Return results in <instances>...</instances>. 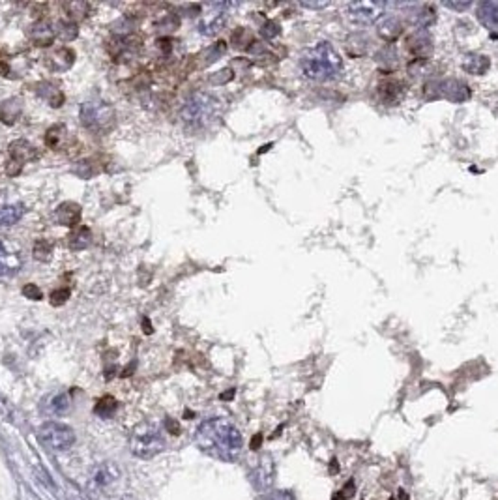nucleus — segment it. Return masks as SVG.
I'll list each match as a JSON object with an SVG mask.
<instances>
[{
	"instance_id": "obj_7",
	"label": "nucleus",
	"mask_w": 498,
	"mask_h": 500,
	"mask_svg": "<svg viewBox=\"0 0 498 500\" xmlns=\"http://www.w3.org/2000/svg\"><path fill=\"white\" fill-rule=\"evenodd\" d=\"M386 4H375V2H354V4H349L347 11H349V17H351L354 23H367L375 21Z\"/></svg>"
},
{
	"instance_id": "obj_12",
	"label": "nucleus",
	"mask_w": 498,
	"mask_h": 500,
	"mask_svg": "<svg viewBox=\"0 0 498 500\" xmlns=\"http://www.w3.org/2000/svg\"><path fill=\"white\" fill-rule=\"evenodd\" d=\"M438 88L442 90L446 98L455 102V104H461V102H466V99L471 98V88L461 81H446Z\"/></svg>"
},
{
	"instance_id": "obj_24",
	"label": "nucleus",
	"mask_w": 498,
	"mask_h": 500,
	"mask_svg": "<svg viewBox=\"0 0 498 500\" xmlns=\"http://www.w3.org/2000/svg\"><path fill=\"white\" fill-rule=\"evenodd\" d=\"M68 298H70V291H68V288H62V291H55V293H53V296H51V300H53V304H55V305L64 304V302H66Z\"/></svg>"
},
{
	"instance_id": "obj_8",
	"label": "nucleus",
	"mask_w": 498,
	"mask_h": 500,
	"mask_svg": "<svg viewBox=\"0 0 498 500\" xmlns=\"http://www.w3.org/2000/svg\"><path fill=\"white\" fill-rule=\"evenodd\" d=\"M21 268V257L15 251L8 250V245L0 240V278L13 276Z\"/></svg>"
},
{
	"instance_id": "obj_22",
	"label": "nucleus",
	"mask_w": 498,
	"mask_h": 500,
	"mask_svg": "<svg viewBox=\"0 0 498 500\" xmlns=\"http://www.w3.org/2000/svg\"><path fill=\"white\" fill-rule=\"evenodd\" d=\"M53 410L55 413H66L68 407H70V401H68V396H64V394H61V396L55 397V401H53Z\"/></svg>"
},
{
	"instance_id": "obj_4",
	"label": "nucleus",
	"mask_w": 498,
	"mask_h": 500,
	"mask_svg": "<svg viewBox=\"0 0 498 500\" xmlns=\"http://www.w3.org/2000/svg\"><path fill=\"white\" fill-rule=\"evenodd\" d=\"M218 111V102L212 96L206 94H195L193 98H189L182 109V118L184 122L193 128H201L206 126L210 120L213 118V114Z\"/></svg>"
},
{
	"instance_id": "obj_9",
	"label": "nucleus",
	"mask_w": 498,
	"mask_h": 500,
	"mask_svg": "<svg viewBox=\"0 0 498 500\" xmlns=\"http://www.w3.org/2000/svg\"><path fill=\"white\" fill-rule=\"evenodd\" d=\"M406 47L412 55L416 56H427L432 51V39L425 30H418L406 39Z\"/></svg>"
},
{
	"instance_id": "obj_17",
	"label": "nucleus",
	"mask_w": 498,
	"mask_h": 500,
	"mask_svg": "<svg viewBox=\"0 0 498 500\" xmlns=\"http://www.w3.org/2000/svg\"><path fill=\"white\" fill-rule=\"evenodd\" d=\"M412 21L416 23L420 30H425L427 27H431L432 23H435V11L431 8H420L414 13V17H412Z\"/></svg>"
},
{
	"instance_id": "obj_2",
	"label": "nucleus",
	"mask_w": 498,
	"mask_h": 500,
	"mask_svg": "<svg viewBox=\"0 0 498 500\" xmlns=\"http://www.w3.org/2000/svg\"><path fill=\"white\" fill-rule=\"evenodd\" d=\"M300 70L311 81H332L343 70V60L328 42H318L301 55Z\"/></svg>"
},
{
	"instance_id": "obj_6",
	"label": "nucleus",
	"mask_w": 498,
	"mask_h": 500,
	"mask_svg": "<svg viewBox=\"0 0 498 500\" xmlns=\"http://www.w3.org/2000/svg\"><path fill=\"white\" fill-rule=\"evenodd\" d=\"M39 437L45 444L56 451H64L73 446L75 433L70 425L58 424V422H47L39 427Z\"/></svg>"
},
{
	"instance_id": "obj_1",
	"label": "nucleus",
	"mask_w": 498,
	"mask_h": 500,
	"mask_svg": "<svg viewBox=\"0 0 498 500\" xmlns=\"http://www.w3.org/2000/svg\"><path fill=\"white\" fill-rule=\"evenodd\" d=\"M195 444L206 456L216 457L219 461L232 463L240 457L244 441H242L240 431L232 422L225 418H212L199 425L195 433Z\"/></svg>"
},
{
	"instance_id": "obj_19",
	"label": "nucleus",
	"mask_w": 498,
	"mask_h": 500,
	"mask_svg": "<svg viewBox=\"0 0 498 500\" xmlns=\"http://www.w3.org/2000/svg\"><path fill=\"white\" fill-rule=\"evenodd\" d=\"M70 240V245L73 250H85V248L90 244V231H88L87 227H81Z\"/></svg>"
},
{
	"instance_id": "obj_13",
	"label": "nucleus",
	"mask_w": 498,
	"mask_h": 500,
	"mask_svg": "<svg viewBox=\"0 0 498 500\" xmlns=\"http://www.w3.org/2000/svg\"><path fill=\"white\" fill-rule=\"evenodd\" d=\"M489 62L487 56L483 55H476V53H468V55L463 56V70L471 75H483L485 71L489 70Z\"/></svg>"
},
{
	"instance_id": "obj_3",
	"label": "nucleus",
	"mask_w": 498,
	"mask_h": 500,
	"mask_svg": "<svg viewBox=\"0 0 498 500\" xmlns=\"http://www.w3.org/2000/svg\"><path fill=\"white\" fill-rule=\"evenodd\" d=\"M130 448H132L133 456L139 459H152L163 451L165 439L158 425L141 424L132 433Z\"/></svg>"
},
{
	"instance_id": "obj_18",
	"label": "nucleus",
	"mask_w": 498,
	"mask_h": 500,
	"mask_svg": "<svg viewBox=\"0 0 498 500\" xmlns=\"http://www.w3.org/2000/svg\"><path fill=\"white\" fill-rule=\"evenodd\" d=\"M51 255H53V244L49 240H38L34 245V257L38 261H51Z\"/></svg>"
},
{
	"instance_id": "obj_21",
	"label": "nucleus",
	"mask_w": 498,
	"mask_h": 500,
	"mask_svg": "<svg viewBox=\"0 0 498 500\" xmlns=\"http://www.w3.org/2000/svg\"><path fill=\"white\" fill-rule=\"evenodd\" d=\"M23 294H25V296H27L28 300H42V298H44V293L39 291L38 285H32V283L23 288Z\"/></svg>"
},
{
	"instance_id": "obj_5",
	"label": "nucleus",
	"mask_w": 498,
	"mask_h": 500,
	"mask_svg": "<svg viewBox=\"0 0 498 500\" xmlns=\"http://www.w3.org/2000/svg\"><path fill=\"white\" fill-rule=\"evenodd\" d=\"M81 120L88 130H109L115 124V109L104 102H88L81 107Z\"/></svg>"
},
{
	"instance_id": "obj_25",
	"label": "nucleus",
	"mask_w": 498,
	"mask_h": 500,
	"mask_svg": "<svg viewBox=\"0 0 498 500\" xmlns=\"http://www.w3.org/2000/svg\"><path fill=\"white\" fill-rule=\"evenodd\" d=\"M446 6L448 8H454V10H466V8H471V2H463V4H452V2H446Z\"/></svg>"
},
{
	"instance_id": "obj_15",
	"label": "nucleus",
	"mask_w": 498,
	"mask_h": 500,
	"mask_svg": "<svg viewBox=\"0 0 498 500\" xmlns=\"http://www.w3.org/2000/svg\"><path fill=\"white\" fill-rule=\"evenodd\" d=\"M120 476V470L115 467V465H101L98 468V472L94 476V484L98 487H107L115 482L116 478Z\"/></svg>"
},
{
	"instance_id": "obj_26",
	"label": "nucleus",
	"mask_w": 498,
	"mask_h": 500,
	"mask_svg": "<svg viewBox=\"0 0 498 500\" xmlns=\"http://www.w3.org/2000/svg\"><path fill=\"white\" fill-rule=\"evenodd\" d=\"M304 6H306V8H324V6H328V2H318V4L317 2H315V4H307L306 2Z\"/></svg>"
},
{
	"instance_id": "obj_20",
	"label": "nucleus",
	"mask_w": 498,
	"mask_h": 500,
	"mask_svg": "<svg viewBox=\"0 0 498 500\" xmlns=\"http://www.w3.org/2000/svg\"><path fill=\"white\" fill-rule=\"evenodd\" d=\"M116 401L113 399V397H104L101 401L96 405V414H99V416H104V418H107V416H113L115 414V410H116Z\"/></svg>"
},
{
	"instance_id": "obj_27",
	"label": "nucleus",
	"mask_w": 498,
	"mask_h": 500,
	"mask_svg": "<svg viewBox=\"0 0 498 500\" xmlns=\"http://www.w3.org/2000/svg\"><path fill=\"white\" fill-rule=\"evenodd\" d=\"M124 500H135V499H132V496H126V499H124Z\"/></svg>"
},
{
	"instance_id": "obj_11",
	"label": "nucleus",
	"mask_w": 498,
	"mask_h": 500,
	"mask_svg": "<svg viewBox=\"0 0 498 500\" xmlns=\"http://www.w3.org/2000/svg\"><path fill=\"white\" fill-rule=\"evenodd\" d=\"M55 219L64 227H75L81 219V208L75 202H64L55 210Z\"/></svg>"
},
{
	"instance_id": "obj_10",
	"label": "nucleus",
	"mask_w": 498,
	"mask_h": 500,
	"mask_svg": "<svg viewBox=\"0 0 498 500\" xmlns=\"http://www.w3.org/2000/svg\"><path fill=\"white\" fill-rule=\"evenodd\" d=\"M478 21L483 27L497 32L498 30V2H482L478 6Z\"/></svg>"
},
{
	"instance_id": "obj_14",
	"label": "nucleus",
	"mask_w": 498,
	"mask_h": 500,
	"mask_svg": "<svg viewBox=\"0 0 498 500\" xmlns=\"http://www.w3.org/2000/svg\"><path fill=\"white\" fill-rule=\"evenodd\" d=\"M401 30H403V27H401V21L395 16L380 17V21H378V34H380L384 39L394 42V39L401 34Z\"/></svg>"
},
{
	"instance_id": "obj_23",
	"label": "nucleus",
	"mask_w": 498,
	"mask_h": 500,
	"mask_svg": "<svg viewBox=\"0 0 498 500\" xmlns=\"http://www.w3.org/2000/svg\"><path fill=\"white\" fill-rule=\"evenodd\" d=\"M263 500H296V499L292 493H289V491H272V493L264 496Z\"/></svg>"
},
{
	"instance_id": "obj_16",
	"label": "nucleus",
	"mask_w": 498,
	"mask_h": 500,
	"mask_svg": "<svg viewBox=\"0 0 498 500\" xmlns=\"http://www.w3.org/2000/svg\"><path fill=\"white\" fill-rule=\"evenodd\" d=\"M23 214H25V207H23V205H8V207H2L0 208V225H4V227L13 225V223H17L23 218Z\"/></svg>"
}]
</instances>
